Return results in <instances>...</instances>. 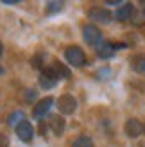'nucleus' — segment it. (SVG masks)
I'll return each instance as SVG.
<instances>
[{"label": "nucleus", "mask_w": 145, "mask_h": 147, "mask_svg": "<svg viewBox=\"0 0 145 147\" xmlns=\"http://www.w3.org/2000/svg\"><path fill=\"white\" fill-rule=\"evenodd\" d=\"M64 59H66L68 65H72V67L75 68H81L86 65V52L77 47V45H72V47H66L64 49Z\"/></svg>", "instance_id": "1"}, {"label": "nucleus", "mask_w": 145, "mask_h": 147, "mask_svg": "<svg viewBox=\"0 0 145 147\" xmlns=\"http://www.w3.org/2000/svg\"><path fill=\"white\" fill-rule=\"evenodd\" d=\"M83 38L93 49H99L104 43V36H102V32H100V29L97 25H91V24H86L83 27Z\"/></svg>", "instance_id": "2"}, {"label": "nucleus", "mask_w": 145, "mask_h": 147, "mask_svg": "<svg viewBox=\"0 0 145 147\" xmlns=\"http://www.w3.org/2000/svg\"><path fill=\"white\" fill-rule=\"evenodd\" d=\"M57 81H59V76L56 74L54 67H45V68H41V74H40L38 83H40V86L43 88V90H52V88H56Z\"/></svg>", "instance_id": "3"}, {"label": "nucleus", "mask_w": 145, "mask_h": 147, "mask_svg": "<svg viewBox=\"0 0 145 147\" xmlns=\"http://www.w3.org/2000/svg\"><path fill=\"white\" fill-rule=\"evenodd\" d=\"M14 131H16V136L20 138L21 142H32V138H34V127H32V124L29 122V120H20L16 126H14Z\"/></svg>", "instance_id": "4"}, {"label": "nucleus", "mask_w": 145, "mask_h": 147, "mask_svg": "<svg viewBox=\"0 0 145 147\" xmlns=\"http://www.w3.org/2000/svg\"><path fill=\"white\" fill-rule=\"evenodd\" d=\"M54 106V99L52 97H45V99H40L38 102L34 104L32 108V117L36 120H41L43 117H47L48 111H50V108Z\"/></svg>", "instance_id": "5"}, {"label": "nucleus", "mask_w": 145, "mask_h": 147, "mask_svg": "<svg viewBox=\"0 0 145 147\" xmlns=\"http://www.w3.org/2000/svg\"><path fill=\"white\" fill-rule=\"evenodd\" d=\"M57 108H59V111L63 115H72L77 109V100H75L74 95L64 93V95H61V97L57 99Z\"/></svg>", "instance_id": "6"}, {"label": "nucleus", "mask_w": 145, "mask_h": 147, "mask_svg": "<svg viewBox=\"0 0 145 147\" xmlns=\"http://www.w3.org/2000/svg\"><path fill=\"white\" fill-rule=\"evenodd\" d=\"M134 14H136L134 5H133L131 2H126V4H122L118 9L113 13V18L118 20V22H131Z\"/></svg>", "instance_id": "7"}, {"label": "nucleus", "mask_w": 145, "mask_h": 147, "mask_svg": "<svg viewBox=\"0 0 145 147\" xmlns=\"http://www.w3.org/2000/svg\"><path fill=\"white\" fill-rule=\"evenodd\" d=\"M90 18L97 24H109L113 20V13H109L106 7H91L90 9Z\"/></svg>", "instance_id": "8"}, {"label": "nucleus", "mask_w": 145, "mask_h": 147, "mask_svg": "<svg viewBox=\"0 0 145 147\" xmlns=\"http://www.w3.org/2000/svg\"><path fill=\"white\" fill-rule=\"evenodd\" d=\"M124 131H126V135L129 138H138L143 133V124L138 119H129L126 122V126H124Z\"/></svg>", "instance_id": "9"}, {"label": "nucleus", "mask_w": 145, "mask_h": 147, "mask_svg": "<svg viewBox=\"0 0 145 147\" xmlns=\"http://www.w3.org/2000/svg\"><path fill=\"white\" fill-rule=\"evenodd\" d=\"M48 124H50V129L56 136H61L64 133V127H66V122H64L63 115H50L48 117Z\"/></svg>", "instance_id": "10"}, {"label": "nucleus", "mask_w": 145, "mask_h": 147, "mask_svg": "<svg viewBox=\"0 0 145 147\" xmlns=\"http://www.w3.org/2000/svg\"><path fill=\"white\" fill-rule=\"evenodd\" d=\"M117 49H118V45H113V43L104 41L102 45H100L99 49H95V50H97V56L100 57V59H111V57L115 56V50Z\"/></svg>", "instance_id": "11"}, {"label": "nucleus", "mask_w": 145, "mask_h": 147, "mask_svg": "<svg viewBox=\"0 0 145 147\" xmlns=\"http://www.w3.org/2000/svg\"><path fill=\"white\" fill-rule=\"evenodd\" d=\"M72 147H95V145H93V140H91L90 136L81 135V136H77L75 140H74Z\"/></svg>", "instance_id": "12"}, {"label": "nucleus", "mask_w": 145, "mask_h": 147, "mask_svg": "<svg viewBox=\"0 0 145 147\" xmlns=\"http://www.w3.org/2000/svg\"><path fill=\"white\" fill-rule=\"evenodd\" d=\"M52 67H54L56 74L59 76V79H61V77H63V79H70V76H72V74H70V70H68L66 67H64V65H61L59 61H56V63L52 65Z\"/></svg>", "instance_id": "13"}, {"label": "nucleus", "mask_w": 145, "mask_h": 147, "mask_svg": "<svg viewBox=\"0 0 145 147\" xmlns=\"http://www.w3.org/2000/svg\"><path fill=\"white\" fill-rule=\"evenodd\" d=\"M133 24L136 25V27H142V25H145V5L142 7L140 11H136V14L133 16Z\"/></svg>", "instance_id": "14"}, {"label": "nucleus", "mask_w": 145, "mask_h": 147, "mask_svg": "<svg viewBox=\"0 0 145 147\" xmlns=\"http://www.w3.org/2000/svg\"><path fill=\"white\" fill-rule=\"evenodd\" d=\"M63 2H59V0H57V2H48L47 4V14H56V13H59L61 9H63Z\"/></svg>", "instance_id": "15"}, {"label": "nucleus", "mask_w": 145, "mask_h": 147, "mask_svg": "<svg viewBox=\"0 0 145 147\" xmlns=\"http://www.w3.org/2000/svg\"><path fill=\"white\" fill-rule=\"evenodd\" d=\"M31 99H36V92L34 90H29L27 92V102H32Z\"/></svg>", "instance_id": "16"}, {"label": "nucleus", "mask_w": 145, "mask_h": 147, "mask_svg": "<svg viewBox=\"0 0 145 147\" xmlns=\"http://www.w3.org/2000/svg\"><path fill=\"white\" fill-rule=\"evenodd\" d=\"M138 72H142L143 76H145V59L140 61V65H138Z\"/></svg>", "instance_id": "17"}, {"label": "nucleus", "mask_w": 145, "mask_h": 147, "mask_svg": "<svg viewBox=\"0 0 145 147\" xmlns=\"http://www.w3.org/2000/svg\"><path fill=\"white\" fill-rule=\"evenodd\" d=\"M4 56V45H2V41H0V57Z\"/></svg>", "instance_id": "18"}, {"label": "nucleus", "mask_w": 145, "mask_h": 147, "mask_svg": "<svg viewBox=\"0 0 145 147\" xmlns=\"http://www.w3.org/2000/svg\"><path fill=\"white\" fill-rule=\"evenodd\" d=\"M2 74H4V68H2V67H0V76H2Z\"/></svg>", "instance_id": "19"}, {"label": "nucleus", "mask_w": 145, "mask_h": 147, "mask_svg": "<svg viewBox=\"0 0 145 147\" xmlns=\"http://www.w3.org/2000/svg\"><path fill=\"white\" fill-rule=\"evenodd\" d=\"M143 133H145V124H143Z\"/></svg>", "instance_id": "20"}]
</instances>
